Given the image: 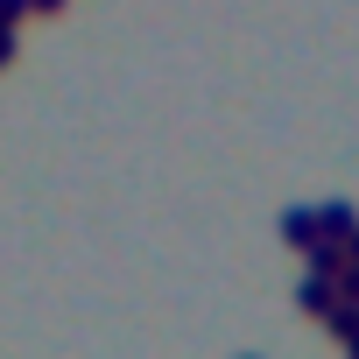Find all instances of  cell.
<instances>
[{
    "label": "cell",
    "mask_w": 359,
    "mask_h": 359,
    "mask_svg": "<svg viewBox=\"0 0 359 359\" xmlns=\"http://www.w3.org/2000/svg\"><path fill=\"white\" fill-rule=\"evenodd\" d=\"M15 8H22V0H0V15H15Z\"/></svg>",
    "instance_id": "cell-1"
}]
</instances>
